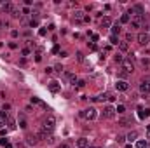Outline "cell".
Here are the masks:
<instances>
[{"label":"cell","instance_id":"6da1fadb","mask_svg":"<svg viewBox=\"0 0 150 148\" xmlns=\"http://www.w3.org/2000/svg\"><path fill=\"white\" fill-rule=\"evenodd\" d=\"M79 117L86 118V120H94V118L98 117V110L94 108V106H91V108H87V110H80Z\"/></svg>","mask_w":150,"mask_h":148},{"label":"cell","instance_id":"7a4b0ae2","mask_svg":"<svg viewBox=\"0 0 150 148\" xmlns=\"http://www.w3.org/2000/svg\"><path fill=\"white\" fill-rule=\"evenodd\" d=\"M54 126H56V118H54V115H47L45 120H44V124H42V127L45 129V131H49V132H52Z\"/></svg>","mask_w":150,"mask_h":148},{"label":"cell","instance_id":"3957f363","mask_svg":"<svg viewBox=\"0 0 150 148\" xmlns=\"http://www.w3.org/2000/svg\"><path fill=\"white\" fill-rule=\"evenodd\" d=\"M143 19H145V16H133L131 18V30H138L141 28V23H143Z\"/></svg>","mask_w":150,"mask_h":148},{"label":"cell","instance_id":"277c9868","mask_svg":"<svg viewBox=\"0 0 150 148\" xmlns=\"http://www.w3.org/2000/svg\"><path fill=\"white\" fill-rule=\"evenodd\" d=\"M122 70H124L126 73H133V71H134V63H133L129 58H124V61H122Z\"/></svg>","mask_w":150,"mask_h":148},{"label":"cell","instance_id":"5b68a950","mask_svg":"<svg viewBox=\"0 0 150 148\" xmlns=\"http://www.w3.org/2000/svg\"><path fill=\"white\" fill-rule=\"evenodd\" d=\"M136 40H138V44H140V45H148V42H150V35L147 33V31H141V33H138Z\"/></svg>","mask_w":150,"mask_h":148},{"label":"cell","instance_id":"8992f818","mask_svg":"<svg viewBox=\"0 0 150 148\" xmlns=\"http://www.w3.org/2000/svg\"><path fill=\"white\" fill-rule=\"evenodd\" d=\"M115 106H112V105H107L105 108H103V117L105 118H113L115 117Z\"/></svg>","mask_w":150,"mask_h":148},{"label":"cell","instance_id":"52a82bcc","mask_svg":"<svg viewBox=\"0 0 150 148\" xmlns=\"http://www.w3.org/2000/svg\"><path fill=\"white\" fill-rule=\"evenodd\" d=\"M133 122H134V118H133V117H120V118H119V126H120V127L133 126Z\"/></svg>","mask_w":150,"mask_h":148},{"label":"cell","instance_id":"ba28073f","mask_svg":"<svg viewBox=\"0 0 150 148\" xmlns=\"http://www.w3.org/2000/svg\"><path fill=\"white\" fill-rule=\"evenodd\" d=\"M140 92L141 94H145V96H148L150 94V82L148 80H143L140 84Z\"/></svg>","mask_w":150,"mask_h":148},{"label":"cell","instance_id":"9c48e42d","mask_svg":"<svg viewBox=\"0 0 150 148\" xmlns=\"http://www.w3.org/2000/svg\"><path fill=\"white\" fill-rule=\"evenodd\" d=\"M47 87H49V91L52 92V94H56V92H60V91H61V84L58 82V80H52Z\"/></svg>","mask_w":150,"mask_h":148},{"label":"cell","instance_id":"30bf717a","mask_svg":"<svg viewBox=\"0 0 150 148\" xmlns=\"http://www.w3.org/2000/svg\"><path fill=\"white\" fill-rule=\"evenodd\" d=\"M115 89H117V91H122V92H126V91L129 89V84H128L126 80H117V84H115Z\"/></svg>","mask_w":150,"mask_h":148},{"label":"cell","instance_id":"8fae6325","mask_svg":"<svg viewBox=\"0 0 150 148\" xmlns=\"http://www.w3.org/2000/svg\"><path fill=\"white\" fill-rule=\"evenodd\" d=\"M138 117H140V118H147V117H150V108H143V106H138Z\"/></svg>","mask_w":150,"mask_h":148},{"label":"cell","instance_id":"7c38bea8","mask_svg":"<svg viewBox=\"0 0 150 148\" xmlns=\"http://www.w3.org/2000/svg\"><path fill=\"white\" fill-rule=\"evenodd\" d=\"M75 145H77V148H89V139L87 138H79Z\"/></svg>","mask_w":150,"mask_h":148},{"label":"cell","instance_id":"4fadbf2b","mask_svg":"<svg viewBox=\"0 0 150 148\" xmlns=\"http://www.w3.org/2000/svg\"><path fill=\"white\" fill-rule=\"evenodd\" d=\"M84 16H86V14H84V10H75V12H73V21L82 23V21H84Z\"/></svg>","mask_w":150,"mask_h":148},{"label":"cell","instance_id":"5bb4252c","mask_svg":"<svg viewBox=\"0 0 150 148\" xmlns=\"http://www.w3.org/2000/svg\"><path fill=\"white\" fill-rule=\"evenodd\" d=\"M14 9V5L10 4V2H5V4H2V10L5 12V14H10V10Z\"/></svg>","mask_w":150,"mask_h":148},{"label":"cell","instance_id":"9a60e30c","mask_svg":"<svg viewBox=\"0 0 150 148\" xmlns=\"http://www.w3.org/2000/svg\"><path fill=\"white\" fill-rule=\"evenodd\" d=\"M126 139H128V141H138V132H136V131H131V132H128V136H126Z\"/></svg>","mask_w":150,"mask_h":148},{"label":"cell","instance_id":"2e32d148","mask_svg":"<svg viewBox=\"0 0 150 148\" xmlns=\"http://www.w3.org/2000/svg\"><path fill=\"white\" fill-rule=\"evenodd\" d=\"M26 143H28L30 146H35V145H37V136H35V134H28V136H26Z\"/></svg>","mask_w":150,"mask_h":148},{"label":"cell","instance_id":"e0dca14e","mask_svg":"<svg viewBox=\"0 0 150 148\" xmlns=\"http://www.w3.org/2000/svg\"><path fill=\"white\" fill-rule=\"evenodd\" d=\"M16 127H18V126H16V120L9 115V118H7V129H9V131H14Z\"/></svg>","mask_w":150,"mask_h":148},{"label":"cell","instance_id":"ac0fdd59","mask_svg":"<svg viewBox=\"0 0 150 148\" xmlns=\"http://www.w3.org/2000/svg\"><path fill=\"white\" fill-rule=\"evenodd\" d=\"M110 26H112V19L108 16H105V18L101 19V28H110Z\"/></svg>","mask_w":150,"mask_h":148},{"label":"cell","instance_id":"d6986e66","mask_svg":"<svg viewBox=\"0 0 150 148\" xmlns=\"http://www.w3.org/2000/svg\"><path fill=\"white\" fill-rule=\"evenodd\" d=\"M110 31H112V35H119L120 33V23H115V24H112V28H110Z\"/></svg>","mask_w":150,"mask_h":148},{"label":"cell","instance_id":"ffe728a7","mask_svg":"<svg viewBox=\"0 0 150 148\" xmlns=\"http://www.w3.org/2000/svg\"><path fill=\"white\" fill-rule=\"evenodd\" d=\"M129 21H131V16L128 14V12L120 16V24H126V23H129Z\"/></svg>","mask_w":150,"mask_h":148},{"label":"cell","instance_id":"44dd1931","mask_svg":"<svg viewBox=\"0 0 150 148\" xmlns=\"http://www.w3.org/2000/svg\"><path fill=\"white\" fill-rule=\"evenodd\" d=\"M119 49H120V52H126V51L129 49V45H128L126 40H124V42H119Z\"/></svg>","mask_w":150,"mask_h":148},{"label":"cell","instance_id":"7402d4cb","mask_svg":"<svg viewBox=\"0 0 150 148\" xmlns=\"http://www.w3.org/2000/svg\"><path fill=\"white\" fill-rule=\"evenodd\" d=\"M10 16H12V18H21V9L14 7V9L10 10Z\"/></svg>","mask_w":150,"mask_h":148},{"label":"cell","instance_id":"603a6c76","mask_svg":"<svg viewBox=\"0 0 150 148\" xmlns=\"http://www.w3.org/2000/svg\"><path fill=\"white\" fill-rule=\"evenodd\" d=\"M93 101H107V92H103V94H98V96H94Z\"/></svg>","mask_w":150,"mask_h":148},{"label":"cell","instance_id":"cb8c5ba5","mask_svg":"<svg viewBox=\"0 0 150 148\" xmlns=\"http://www.w3.org/2000/svg\"><path fill=\"white\" fill-rule=\"evenodd\" d=\"M18 124H19V127H21V129H26V127H28V124H26V118L23 117V115L19 117V122H18Z\"/></svg>","mask_w":150,"mask_h":148},{"label":"cell","instance_id":"d4e9b609","mask_svg":"<svg viewBox=\"0 0 150 148\" xmlns=\"http://www.w3.org/2000/svg\"><path fill=\"white\" fill-rule=\"evenodd\" d=\"M136 148H148V143L143 141V139H138L136 141Z\"/></svg>","mask_w":150,"mask_h":148},{"label":"cell","instance_id":"484cf974","mask_svg":"<svg viewBox=\"0 0 150 148\" xmlns=\"http://www.w3.org/2000/svg\"><path fill=\"white\" fill-rule=\"evenodd\" d=\"M115 112H117V113H120V115H122V113L126 112V106H124V105H117V108H115Z\"/></svg>","mask_w":150,"mask_h":148},{"label":"cell","instance_id":"4316f807","mask_svg":"<svg viewBox=\"0 0 150 148\" xmlns=\"http://www.w3.org/2000/svg\"><path fill=\"white\" fill-rule=\"evenodd\" d=\"M4 28H9V21L0 19V30H4Z\"/></svg>","mask_w":150,"mask_h":148},{"label":"cell","instance_id":"83f0119b","mask_svg":"<svg viewBox=\"0 0 150 148\" xmlns=\"http://www.w3.org/2000/svg\"><path fill=\"white\" fill-rule=\"evenodd\" d=\"M54 71H56V73H63V71H65L63 65H56V66H54Z\"/></svg>","mask_w":150,"mask_h":148},{"label":"cell","instance_id":"f1b7e54d","mask_svg":"<svg viewBox=\"0 0 150 148\" xmlns=\"http://www.w3.org/2000/svg\"><path fill=\"white\" fill-rule=\"evenodd\" d=\"M113 59H115L117 63H122V61H124V58H122V54H120V52H117V54L113 56Z\"/></svg>","mask_w":150,"mask_h":148},{"label":"cell","instance_id":"f546056e","mask_svg":"<svg viewBox=\"0 0 150 148\" xmlns=\"http://www.w3.org/2000/svg\"><path fill=\"white\" fill-rule=\"evenodd\" d=\"M107 99H110V101H115V99H117V96H115L113 92H107Z\"/></svg>","mask_w":150,"mask_h":148},{"label":"cell","instance_id":"4dcf8cb0","mask_svg":"<svg viewBox=\"0 0 150 148\" xmlns=\"http://www.w3.org/2000/svg\"><path fill=\"white\" fill-rule=\"evenodd\" d=\"M110 42L113 44V45H117V44H119V39H117L115 35H110Z\"/></svg>","mask_w":150,"mask_h":148},{"label":"cell","instance_id":"1f68e13d","mask_svg":"<svg viewBox=\"0 0 150 148\" xmlns=\"http://www.w3.org/2000/svg\"><path fill=\"white\" fill-rule=\"evenodd\" d=\"M37 26H39V21H37V19H31L30 21V28H37Z\"/></svg>","mask_w":150,"mask_h":148},{"label":"cell","instance_id":"d6a6232c","mask_svg":"<svg viewBox=\"0 0 150 148\" xmlns=\"http://www.w3.org/2000/svg\"><path fill=\"white\" fill-rule=\"evenodd\" d=\"M10 37H12V39L19 37V31H18V30H12V31H10Z\"/></svg>","mask_w":150,"mask_h":148},{"label":"cell","instance_id":"836d02e7","mask_svg":"<svg viewBox=\"0 0 150 148\" xmlns=\"http://www.w3.org/2000/svg\"><path fill=\"white\" fill-rule=\"evenodd\" d=\"M77 61H84V54L80 51H77Z\"/></svg>","mask_w":150,"mask_h":148},{"label":"cell","instance_id":"e575fe53","mask_svg":"<svg viewBox=\"0 0 150 148\" xmlns=\"http://www.w3.org/2000/svg\"><path fill=\"white\" fill-rule=\"evenodd\" d=\"M45 73H47V75H52V73H54V68H52V66H47V68H45Z\"/></svg>","mask_w":150,"mask_h":148},{"label":"cell","instance_id":"d590c367","mask_svg":"<svg viewBox=\"0 0 150 148\" xmlns=\"http://www.w3.org/2000/svg\"><path fill=\"white\" fill-rule=\"evenodd\" d=\"M7 143H9V139H7V138H2V139H0V146H5Z\"/></svg>","mask_w":150,"mask_h":148},{"label":"cell","instance_id":"8d00e7d4","mask_svg":"<svg viewBox=\"0 0 150 148\" xmlns=\"http://www.w3.org/2000/svg\"><path fill=\"white\" fill-rule=\"evenodd\" d=\"M141 65H143V66H148V65H150L148 58H143V59H141Z\"/></svg>","mask_w":150,"mask_h":148},{"label":"cell","instance_id":"74e56055","mask_svg":"<svg viewBox=\"0 0 150 148\" xmlns=\"http://www.w3.org/2000/svg\"><path fill=\"white\" fill-rule=\"evenodd\" d=\"M126 75H128V73H126L124 70H120V71H119V77H120V80H124V79H126Z\"/></svg>","mask_w":150,"mask_h":148},{"label":"cell","instance_id":"f35d334b","mask_svg":"<svg viewBox=\"0 0 150 148\" xmlns=\"http://www.w3.org/2000/svg\"><path fill=\"white\" fill-rule=\"evenodd\" d=\"M45 33H47V30H45V28H40L39 30V35H40V37H45Z\"/></svg>","mask_w":150,"mask_h":148},{"label":"cell","instance_id":"ab89813d","mask_svg":"<svg viewBox=\"0 0 150 148\" xmlns=\"http://www.w3.org/2000/svg\"><path fill=\"white\" fill-rule=\"evenodd\" d=\"M84 85H86V82H84V80H79V82H77V89H82Z\"/></svg>","mask_w":150,"mask_h":148},{"label":"cell","instance_id":"60d3db41","mask_svg":"<svg viewBox=\"0 0 150 148\" xmlns=\"http://www.w3.org/2000/svg\"><path fill=\"white\" fill-rule=\"evenodd\" d=\"M21 54L23 56H30V49H21Z\"/></svg>","mask_w":150,"mask_h":148},{"label":"cell","instance_id":"b9f144b4","mask_svg":"<svg viewBox=\"0 0 150 148\" xmlns=\"http://www.w3.org/2000/svg\"><path fill=\"white\" fill-rule=\"evenodd\" d=\"M21 12H23V14H31V10L28 9V7H23V9H21Z\"/></svg>","mask_w":150,"mask_h":148},{"label":"cell","instance_id":"7bdbcfd3","mask_svg":"<svg viewBox=\"0 0 150 148\" xmlns=\"http://www.w3.org/2000/svg\"><path fill=\"white\" fill-rule=\"evenodd\" d=\"M2 110H4V112H9V110H10V105H7V103H4V106H2Z\"/></svg>","mask_w":150,"mask_h":148},{"label":"cell","instance_id":"ee69618b","mask_svg":"<svg viewBox=\"0 0 150 148\" xmlns=\"http://www.w3.org/2000/svg\"><path fill=\"white\" fill-rule=\"evenodd\" d=\"M40 51H42V49H39V52L35 54V61H40V59H42V56H40Z\"/></svg>","mask_w":150,"mask_h":148},{"label":"cell","instance_id":"f6af8a7d","mask_svg":"<svg viewBox=\"0 0 150 148\" xmlns=\"http://www.w3.org/2000/svg\"><path fill=\"white\" fill-rule=\"evenodd\" d=\"M129 40H133V35H131V31H129V33H126V42H129Z\"/></svg>","mask_w":150,"mask_h":148},{"label":"cell","instance_id":"bcb514c9","mask_svg":"<svg viewBox=\"0 0 150 148\" xmlns=\"http://www.w3.org/2000/svg\"><path fill=\"white\" fill-rule=\"evenodd\" d=\"M124 139H126V136H117V143H124Z\"/></svg>","mask_w":150,"mask_h":148},{"label":"cell","instance_id":"7dc6e473","mask_svg":"<svg viewBox=\"0 0 150 148\" xmlns=\"http://www.w3.org/2000/svg\"><path fill=\"white\" fill-rule=\"evenodd\" d=\"M9 47H10V49H18V44H16V42H10Z\"/></svg>","mask_w":150,"mask_h":148},{"label":"cell","instance_id":"c3c4849f","mask_svg":"<svg viewBox=\"0 0 150 148\" xmlns=\"http://www.w3.org/2000/svg\"><path fill=\"white\" fill-rule=\"evenodd\" d=\"M4 126H5V118L0 117V129H4Z\"/></svg>","mask_w":150,"mask_h":148},{"label":"cell","instance_id":"681fc988","mask_svg":"<svg viewBox=\"0 0 150 148\" xmlns=\"http://www.w3.org/2000/svg\"><path fill=\"white\" fill-rule=\"evenodd\" d=\"M5 134H7V129H0V136H2V138H4V136H5Z\"/></svg>","mask_w":150,"mask_h":148},{"label":"cell","instance_id":"f907efd6","mask_svg":"<svg viewBox=\"0 0 150 148\" xmlns=\"http://www.w3.org/2000/svg\"><path fill=\"white\" fill-rule=\"evenodd\" d=\"M58 148H70V145H68V143H61Z\"/></svg>","mask_w":150,"mask_h":148},{"label":"cell","instance_id":"816d5d0a","mask_svg":"<svg viewBox=\"0 0 150 148\" xmlns=\"http://www.w3.org/2000/svg\"><path fill=\"white\" fill-rule=\"evenodd\" d=\"M89 21H91L89 16H84V21H82V23H89Z\"/></svg>","mask_w":150,"mask_h":148},{"label":"cell","instance_id":"f5cc1de1","mask_svg":"<svg viewBox=\"0 0 150 148\" xmlns=\"http://www.w3.org/2000/svg\"><path fill=\"white\" fill-rule=\"evenodd\" d=\"M4 148H12V145H10V143H7V145H5Z\"/></svg>","mask_w":150,"mask_h":148},{"label":"cell","instance_id":"db71d44e","mask_svg":"<svg viewBox=\"0 0 150 148\" xmlns=\"http://www.w3.org/2000/svg\"><path fill=\"white\" fill-rule=\"evenodd\" d=\"M147 132H148V134H150V126H147Z\"/></svg>","mask_w":150,"mask_h":148},{"label":"cell","instance_id":"11a10c76","mask_svg":"<svg viewBox=\"0 0 150 148\" xmlns=\"http://www.w3.org/2000/svg\"><path fill=\"white\" fill-rule=\"evenodd\" d=\"M124 148H133V146H131V143H129V145H126V146H124Z\"/></svg>","mask_w":150,"mask_h":148},{"label":"cell","instance_id":"9f6ffc18","mask_svg":"<svg viewBox=\"0 0 150 148\" xmlns=\"http://www.w3.org/2000/svg\"><path fill=\"white\" fill-rule=\"evenodd\" d=\"M89 148H100V146H89Z\"/></svg>","mask_w":150,"mask_h":148}]
</instances>
